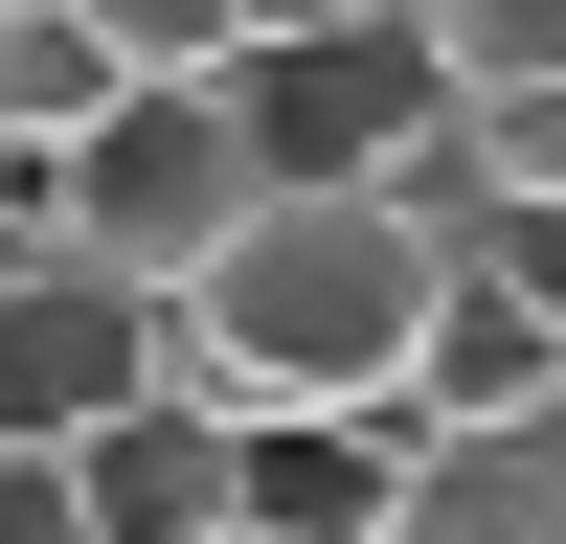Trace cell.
<instances>
[{
  "mask_svg": "<svg viewBox=\"0 0 566 544\" xmlns=\"http://www.w3.org/2000/svg\"><path fill=\"white\" fill-rule=\"evenodd\" d=\"M431 317H453V227L431 205H250V250L181 295V408L363 431V408H408Z\"/></svg>",
  "mask_w": 566,
  "mask_h": 544,
  "instance_id": "1",
  "label": "cell"
},
{
  "mask_svg": "<svg viewBox=\"0 0 566 544\" xmlns=\"http://www.w3.org/2000/svg\"><path fill=\"white\" fill-rule=\"evenodd\" d=\"M227 136H250L272 205H431L453 181V69H431V0H272L250 69H227Z\"/></svg>",
  "mask_w": 566,
  "mask_h": 544,
  "instance_id": "2",
  "label": "cell"
},
{
  "mask_svg": "<svg viewBox=\"0 0 566 544\" xmlns=\"http://www.w3.org/2000/svg\"><path fill=\"white\" fill-rule=\"evenodd\" d=\"M250 205L272 181H250V136H227V91H136V114L69 159V272H114V295L181 317L227 250H250Z\"/></svg>",
  "mask_w": 566,
  "mask_h": 544,
  "instance_id": "3",
  "label": "cell"
},
{
  "mask_svg": "<svg viewBox=\"0 0 566 544\" xmlns=\"http://www.w3.org/2000/svg\"><path fill=\"white\" fill-rule=\"evenodd\" d=\"M159 386H181V317L159 295H114V272H23V295H0V453H91Z\"/></svg>",
  "mask_w": 566,
  "mask_h": 544,
  "instance_id": "4",
  "label": "cell"
},
{
  "mask_svg": "<svg viewBox=\"0 0 566 544\" xmlns=\"http://www.w3.org/2000/svg\"><path fill=\"white\" fill-rule=\"evenodd\" d=\"M91 477V544H250V431H227V408H136V431H91L69 453Z\"/></svg>",
  "mask_w": 566,
  "mask_h": 544,
  "instance_id": "5",
  "label": "cell"
},
{
  "mask_svg": "<svg viewBox=\"0 0 566 544\" xmlns=\"http://www.w3.org/2000/svg\"><path fill=\"white\" fill-rule=\"evenodd\" d=\"M114 114H136V0H0V159L69 181Z\"/></svg>",
  "mask_w": 566,
  "mask_h": 544,
  "instance_id": "6",
  "label": "cell"
},
{
  "mask_svg": "<svg viewBox=\"0 0 566 544\" xmlns=\"http://www.w3.org/2000/svg\"><path fill=\"white\" fill-rule=\"evenodd\" d=\"M386 544H566V431H408Z\"/></svg>",
  "mask_w": 566,
  "mask_h": 544,
  "instance_id": "7",
  "label": "cell"
},
{
  "mask_svg": "<svg viewBox=\"0 0 566 544\" xmlns=\"http://www.w3.org/2000/svg\"><path fill=\"white\" fill-rule=\"evenodd\" d=\"M408 431H566V341H544L522 295H476V272H453L431 363H408Z\"/></svg>",
  "mask_w": 566,
  "mask_h": 544,
  "instance_id": "8",
  "label": "cell"
},
{
  "mask_svg": "<svg viewBox=\"0 0 566 544\" xmlns=\"http://www.w3.org/2000/svg\"><path fill=\"white\" fill-rule=\"evenodd\" d=\"M408 499V408H363V431H250V544H386Z\"/></svg>",
  "mask_w": 566,
  "mask_h": 544,
  "instance_id": "9",
  "label": "cell"
},
{
  "mask_svg": "<svg viewBox=\"0 0 566 544\" xmlns=\"http://www.w3.org/2000/svg\"><path fill=\"white\" fill-rule=\"evenodd\" d=\"M23 272H69V181H45V159H0V295H23Z\"/></svg>",
  "mask_w": 566,
  "mask_h": 544,
  "instance_id": "10",
  "label": "cell"
},
{
  "mask_svg": "<svg viewBox=\"0 0 566 544\" xmlns=\"http://www.w3.org/2000/svg\"><path fill=\"white\" fill-rule=\"evenodd\" d=\"M0 544H91V477H69V453H0Z\"/></svg>",
  "mask_w": 566,
  "mask_h": 544,
  "instance_id": "11",
  "label": "cell"
}]
</instances>
